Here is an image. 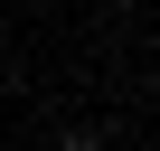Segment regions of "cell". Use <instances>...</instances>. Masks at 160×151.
Listing matches in <instances>:
<instances>
[{"instance_id":"1","label":"cell","mask_w":160,"mask_h":151,"mask_svg":"<svg viewBox=\"0 0 160 151\" xmlns=\"http://www.w3.org/2000/svg\"><path fill=\"white\" fill-rule=\"evenodd\" d=\"M57 151H113V142H104V132H66Z\"/></svg>"}]
</instances>
